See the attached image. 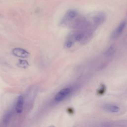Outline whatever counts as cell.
Masks as SVG:
<instances>
[{
    "mask_svg": "<svg viewBox=\"0 0 127 127\" xmlns=\"http://www.w3.org/2000/svg\"><path fill=\"white\" fill-rule=\"evenodd\" d=\"M84 37V34L82 33H77L74 37V39L77 41H80L82 40Z\"/></svg>",
    "mask_w": 127,
    "mask_h": 127,
    "instance_id": "obj_9",
    "label": "cell"
},
{
    "mask_svg": "<svg viewBox=\"0 0 127 127\" xmlns=\"http://www.w3.org/2000/svg\"><path fill=\"white\" fill-rule=\"evenodd\" d=\"M105 19V16L104 14L102 13L99 14L95 17L94 19V21L96 25H99L101 24L104 22Z\"/></svg>",
    "mask_w": 127,
    "mask_h": 127,
    "instance_id": "obj_6",
    "label": "cell"
},
{
    "mask_svg": "<svg viewBox=\"0 0 127 127\" xmlns=\"http://www.w3.org/2000/svg\"><path fill=\"white\" fill-rule=\"evenodd\" d=\"M72 91L73 88L72 87H66L63 88L56 95L54 100L57 102H61L70 95Z\"/></svg>",
    "mask_w": 127,
    "mask_h": 127,
    "instance_id": "obj_1",
    "label": "cell"
},
{
    "mask_svg": "<svg viewBox=\"0 0 127 127\" xmlns=\"http://www.w3.org/2000/svg\"><path fill=\"white\" fill-rule=\"evenodd\" d=\"M18 66L22 68H26L29 66V64L27 61L25 60H19L17 64Z\"/></svg>",
    "mask_w": 127,
    "mask_h": 127,
    "instance_id": "obj_8",
    "label": "cell"
},
{
    "mask_svg": "<svg viewBox=\"0 0 127 127\" xmlns=\"http://www.w3.org/2000/svg\"><path fill=\"white\" fill-rule=\"evenodd\" d=\"M73 45V42L72 41L69 40H68L66 42V43H65V47L67 48H70Z\"/></svg>",
    "mask_w": 127,
    "mask_h": 127,
    "instance_id": "obj_11",
    "label": "cell"
},
{
    "mask_svg": "<svg viewBox=\"0 0 127 127\" xmlns=\"http://www.w3.org/2000/svg\"><path fill=\"white\" fill-rule=\"evenodd\" d=\"M77 12L74 11V10H69L68 13H67V16L68 18H73L74 17H75L77 15Z\"/></svg>",
    "mask_w": 127,
    "mask_h": 127,
    "instance_id": "obj_10",
    "label": "cell"
},
{
    "mask_svg": "<svg viewBox=\"0 0 127 127\" xmlns=\"http://www.w3.org/2000/svg\"><path fill=\"white\" fill-rule=\"evenodd\" d=\"M12 52L15 56L19 58H26L29 56V53L27 51L19 48L13 49Z\"/></svg>",
    "mask_w": 127,
    "mask_h": 127,
    "instance_id": "obj_3",
    "label": "cell"
},
{
    "mask_svg": "<svg viewBox=\"0 0 127 127\" xmlns=\"http://www.w3.org/2000/svg\"><path fill=\"white\" fill-rule=\"evenodd\" d=\"M24 104V99L22 95L19 96L17 100L15 106L16 111L17 113H20L22 112L23 107Z\"/></svg>",
    "mask_w": 127,
    "mask_h": 127,
    "instance_id": "obj_4",
    "label": "cell"
},
{
    "mask_svg": "<svg viewBox=\"0 0 127 127\" xmlns=\"http://www.w3.org/2000/svg\"><path fill=\"white\" fill-rule=\"evenodd\" d=\"M103 108L104 110L111 113H117L120 111V108L114 104H107L104 105Z\"/></svg>",
    "mask_w": 127,
    "mask_h": 127,
    "instance_id": "obj_5",
    "label": "cell"
},
{
    "mask_svg": "<svg viewBox=\"0 0 127 127\" xmlns=\"http://www.w3.org/2000/svg\"><path fill=\"white\" fill-rule=\"evenodd\" d=\"M116 51V48L114 46H110L106 51L105 53V55L107 57H111L113 55Z\"/></svg>",
    "mask_w": 127,
    "mask_h": 127,
    "instance_id": "obj_7",
    "label": "cell"
},
{
    "mask_svg": "<svg viewBox=\"0 0 127 127\" xmlns=\"http://www.w3.org/2000/svg\"><path fill=\"white\" fill-rule=\"evenodd\" d=\"M126 25V23L125 21L122 22L118 27L113 31L111 35V38L112 39H115L118 38L123 32Z\"/></svg>",
    "mask_w": 127,
    "mask_h": 127,
    "instance_id": "obj_2",
    "label": "cell"
}]
</instances>
